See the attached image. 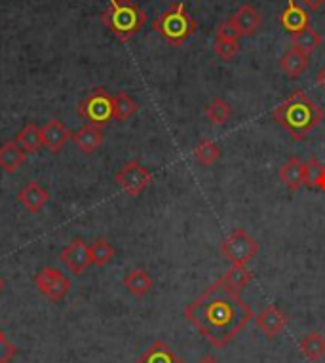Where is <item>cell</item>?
<instances>
[{
	"mask_svg": "<svg viewBox=\"0 0 325 363\" xmlns=\"http://www.w3.org/2000/svg\"><path fill=\"white\" fill-rule=\"evenodd\" d=\"M184 318L215 348H223L248 325L253 312L219 280L184 308Z\"/></svg>",
	"mask_w": 325,
	"mask_h": 363,
	"instance_id": "obj_1",
	"label": "cell"
},
{
	"mask_svg": "<svg viewBox=\"0 0 325 363\" xmlns=\"http://www.w3.org/2000/svg\"><path fill=\"white\" fill-rule=\"evenodd\" d=\"M272 118L284 128L295 141H302L308 133L316 130L321 120H324V111L318 107V103L312 101L310 97L297 89L287 99L280 103L274 108Z\"/></svg>",
	"mask_w": 325,
	"mask_h": 363,
	"instance_id": "obj_2",
	"label": "cell"
},
{
	"mask_svg": "<svg viewBox=\"0 0 325 363\" xmlns=\"http://www.w3.org/2000/svg\"><path fill=\"white\" fill-rule=\"evenodd\" d=\"M101 23L120 42H128L145 27L147 13L133 0H109V8L101 13Z\"/></svg>",
	"mask_w": 325,
	"mask_h": 363,
	"instance_id": "obj_3",
	"label": "cell"
},
{
	"mask_svg": "<svg viewBox=\"0 0 325 363\" xmlns=\"http://www.w3.org/2000/svg\"><path fill=\"white\" fill-rule=\"evenodd\" d=\"M153 29L173 48H179L187 38L194 35L196 21L190 18L183 2H173L154 19Z\"/></svg>",
	"mask_w": 325,
	"mask_h": 363,
	"instance_id": "obj_4",
	"label": "cell"
},
{
	"mask_svg": "<svg viewBox=\"0 0 325 363\" xmlns=\"http://www.w3.org/2000/svg\"><path fill=\"white\" fill-rule=\"evenodd\" d=\"M77 111L88 124L103 128L114 118V97L105 88H95L78 103Z\"/></svg>",
	"mask_w": 325,
	"mask_h": 363,
	"instance_id": "obj_5",
	"label": "cell"
},
{
	"mask_svg": "<svg viewBox=\"0 0 325 363\" xmlns=\"http://www.w3.org/2000/svg\"><path fill=\"white\" fill-rule=\"evenodd\" d=\"M259 251L257 240L243 228H236L231 236L221 244V253L231 264H248Z\"/></svg>",
	"mask_w": 325,
	"mask_h": 363,
	"instance_id": "obj_6",
	"label": "cell"
},
{
	"mask_svg": "<svg viewBox=\"0 0 325 363\" xmlns=\"http://www.w3.org/2000/svg\"><path fill=\"white\" fill-rule=\"evenodd\" d=\"M35 286L52 303H60L71 291V280L53 267H44L36 272Z\"/></svg>",
	"mask_w": 325,
	"mask_h": 363,
	"instance_id": "obj_7",
	"label": "cell"
},
{
	"mask_svg": "<svg viewBox=\"0 0 325 363\" xmlns=\"http://www.w3.org/2000/svg\"><path fill=\"white\" fill-rule=\"evenodd\" d=\"M114 181L126 194L139 196L153 183V175L139 160H130L120 167V172L114 175Z\"/></svg>",
	"mask_w": 325,
	"mask_h": 363,
	"instance_id": "obj_8",
	"label": "cell"
},
{
	"mask_svg": "<svg viewBox=\"0 0 325 363\" xmlns=\"http://www.w3.org/2000/svg\"><path fill=\"white\" fill-rule=\"evenodd\" d=\"M61 262L71 270L75 276H80L89 268L92 259H89V245L84 242L82 238H75L71 244H67L63 250L60 251Z\"/></svg>",
	"mask_w": 325,
	"mask_h": 363,
	"instance_id": "obj_9",
	"label": "cell"
},
{
	"mask_svg": "<svg viewBox=\"0 0 325 363\" xmlns=\"http://www.w3.org/2000/svg\"><path fill=\"white\" fill-rule=\"evenodd\" d=\"M69 141H72V131L60 120H50L42 128V143L53 155L60 152V149H63Z\"/></svg>",
	"mask_w": 325,
	"mask_h": 363,
	"instance_id": "obj_10",
	"label": "cell"
},
{
	"mask_svg": "<svg viewBox=\"0 0 325 363\" xmlns=\"http://www.w3.org/2000/svg\"><path fill=\"white\" fill-rule=\"evenodd\" d=\"M255 322H257V328H259L260 331L268 337V339H274L276 335H280L282 331H284L285 315L278 306L270 304L268 308H265L263 312L257 314Z\"/></svg>",
	"mask_w": 325,
	"mask_h": 363,
	"instance_id": "obj_11",
	"label": "cell"
},
{
	"mask_svg": "<svg viewBox=\"0 0 325 363\" xmlns=\"http://www.w3.org/2000/svg\"><path fill=\"white\" fill-rule=\"evenodd\" d=\"M260 13L249 4H243L234 12L231 18V23L236 27L240 36H253L260 29Z\"/></svg>",
	"mask_w": 325,
	"mask_h": 363,
	"instance_id": "obj_12",
	"label": "cell"
},
{
	"mask_svg": "<svg viewBox=\"0 0 325 363\" xmlns=\"http://www.w3.org/2000/svg\"><path fill=\"white\" fill-rule=\"evenodd\" d=\"M18 200L29 213H40L42 209H44V206L48 203V200H50V194H48V191H44L36 181H29V183L19 191Z\"/></svg>",
	"mask_w": 325,
	"mask_h": 363,
	"instance_id": "obj_13",
	"label": "cell"
},
{
	"mask_svg": "<svg viewBox=\"0 0 325 363\" xmlns=\"http://www.w3.org/2000/svg\"><path fill=\"white\" fill-rule=\"evenodd\" d=\"M280 25L291 35H297L302 29L310 27V21H308V13L297 4L295 0H287V6L280 13Z\"/></svg>",
	"mask_w": 325,
	"mask_h": 363,
	"instance_id": "obj_14",
	"label": "cell"
},
{
	"mask_svg": "<svg viewBox=\"0 0 325 363\" xmlns=\"http://www.w3.org/2000/svg\"><path fill=\"white\" fill-rule=\"evenodd\" d=\"M103 139H105V135H103L101 128L94 124H84L77 133H72V141L84 155H94L103 143Z\"/></svg>",
	"mask_w": 325,
	"mask_h": 363,
	"instance_id": "obj_15",
	"label": "cell"
},
{
	"mask_svg": "<svg viewBox=\"0 0 325 363\" xmlns=\"http://www.w3.org/2000/svg\"><path fill=\"white\" fill-rule=\"evenodd\" d=\"M136 363H184L181 357L175 354L172 346L156 340L153 345L148 346L147 350L143 352L141 357Z\"/></svg>",
	"mask_w": 325,
	"mask_h": 363,
	"instance_id": "obj_16",
	"label": "cell"
},
{
	"mask_svg": "<svg viewBox=\"0 0 325 363\" xmlns=\"http://www.w3.org/2000/svg\"><path fill=\"white\" fill-rule=\"evenodd\" d=\"M280 179L290 191H299L304 185V162L297 156H291L290 160L280 167Z\"/></svg>",
	"mask_w": 325,
	"mask_h": 363,
	"instance_id": "obj_17",
	"label": "cell"
},
{
	"mask_svg": "<svg viewBox=\"0 0 325 363\" xmlns=\"http://www.w3.org/2000/svg\"><path fill=\"white\" fill-rule=\"evenodd\" d=\"M308 57L310 55L304 54L302 50L295 48V46H291L284 55H282V60H280V67H282V71L287 74L290 78H297L301 77L302 72L307 71L308 67Z\"/></svg>",
	"mask_w": 325,
	"mask_h": 363,
	"instance_id": "obj_18",
	"label": "cell"
},
{
	"mask_svg": "<svg viewBox=\"0 0 325 363\" xmlns=\"http://www.w3.org/2000/svg\"><path fill=\"white\" fill-rule=\"evenodd\" d=\"M124 287L133 295V297H145L153 289V278L145 268H133L122 280Z\"/></svg>",
	"mask_w": 325,
	"mask_h": 363,
	"instance_id": "obj_19",
	"label": "cell"
},
{
	"mask_svg": "<svg viewBox=\"0 0 325 363\" xmlns=\"http://www.w3.org/2000/svg\"><path fill=\"white\" fill-rule=\"evenodd\" d=\"M25 164V152L16 141L0 145V167L6 173L18 172Z\"/></svg>",
	"mask_w": 325,
	"mask_h": 363,
	"instance_id": "obj_20",
	"label": "cell"
},
{
	"mask_svg": "<svg viewBox=\"0 0 325 363\" xmlns=\"http://www.w3.org/2000/svg\"><path fill=\"white\" fill-rule=\"evenodd\" d=\"M16 143L21 147L25 155H33L36 150L40 149L42 145V130L35 122H29V124L23 125V130L19 131L16 135Z\"/></svg>",
	"mask_w": 325,
	"mask_h": 363,
	"instance_id": "obj_21",
	"label": "cell"
},
{
	"mask_svg": "<svg viewBox=\"0 0 325 363\" xmlns=\"http://www.w3.org/2000/svg\"><path fill=\"white\" fill-rule=\"evenodd\" d=\"M221 281L225 284L231 291L242 293L248 284L251 281V272L246 264H232L228 270L225 272V276L221 278Z\"/></svg>",
	"mask_w": 325,
	"mask_h": 363,
	"instance_id": "obj_22",
	"label": "cell"
},
{
	"mask_svg": "<svg viewBox=\"0 0 325 363\" xmlns=\"http://www.w3.org/2000/svg\"><path fill=\"white\" fill-rule=\"evenodd\" d=\"M304 185L314 191L325 192V166L318 158L304 162Z\"/></svg>",
	"mask_w": 325,
	"mask_h": 363,
	"instance_id": "obj_23",
	"label": "cell"
},
{
	"mask_svg": "<svg viewBox=\"0 0 325 363\" xmlns=\"http://www.w3.org/2000/svg\"><path fill=\"white\" fill-rule=\"evenodd\" d=\"M301 352L302 356L310 359V362H319L325 356V339L319 333L312 331L301 340Z\"/></svg>",
	"mask_w": 325,
	"mask_h": 363,
	"instance_id": "obj_24",
	"label": "cell"
},
{
	"mask_svg": "<svg viewBox=\"0 0 325 363\" xmlns=\"http://www.w3.org/2000/svg\"><path fill=\"white\" fill-rule=\"evenodd\" d=\"M114 255H116V251L105 238H97L89 244V259L95 267H105L113 261Z\"/></svg>",
	"mask_w": 325,
	"mask_h": 363,
	"instance_id": "obj_25",
	"label": "cell"
},
{
	"mask_svg": "<svg viewBox=\"0 0 325 363\" xmlns=\"http://www.w3.org/2000/svg\"><path fill=\"white\" fill-rule=\"evenodd\" d=\"M291 46H295V48L302 50L304 54L310 55L314 50L321 46V35H319L318 30H314L312 27H307V29H302L301 33L293 35Z\"/></svg>",
	"mask_w": 325,
	"mask_h": 363,
	"instance_id": "obj_26",
	"label": "cell"
},
{
	"mask_svg": "<svg viewBox=\"0 0 325 363\" xmlns=\"http://www.w3.org/2000/svg\"><path fill=\"white\" fill-rule=\"evenodd\" d=\"M221 149L217 147L215 141L211 139H204L198 143V147L194 149V160L200 164V166H213L215 162L219 160Z\"/></svg>",
	"mask_w": 325,
	"mask_h": 363,
	"instance_id": "obj_27",
	"label": "cell"
},
{
	"mask_svg": "<svg viewBox=\"0 0 325 363\" xmlns=\"http://www.w3.org/2000/svg\"><path fill=\"white\" fill-rule=\"evenodd\" d=\"M137 111H139V105L126 91H120L119 96H114V118L116 120L124 122V120L131 118Z\"/></svg>",
	"mask_w": 325,
	"mask_h": 363,
	"instance_id": "obj_28",
	"label": "cell"
},
{
	"mask_svg": "<svg viewBox=\"0 0 325 363\" xmlns=\"http://www.w3.org/2000/svg\"><path fill=\"white\" fill-rule=\"evenodd\" d=\"M206 116L209 118V122L215 125H221L225 124L226 120L231 118V105L225 101V99H221V97H217V99H213L209 105L206 107Z\"/></svg>",
	"mask_w": 325,
	"mask_h": 363,
	"instance_id": "obj_29",
	"label": "cell"
},
{
	"mask_svg": "<svg viewBox=\"0 0 325 363\" xmlns=\"http://www.w3.org/2000/svg\"><path fill=\"white\" fill-rule=\"evenodd\" d=\"M213 52L219 55L223 61L234 60L240 52V44L234 40H215V46H213Z\"/></svg>",
	"mask_w": 325,
	"mask_h": 363,
	"instance_id": "obj_30",
	"label": "cell"
},
{
	"mask_svg": "<svg viewBox=\"0 0 325 363\" xmlns=\"http://www.w3.org/2000/svg\"><path fill=\"white\" fill-rule=\"evenodd\" d=\"M16 356H18V346L0 329V363H10Z\"/></svg>",
	"mask_w": 325,
	"mask_h": 363,
	"instance_id": "obj_31",
	"label": "cell"
},
{
	"mask_svg": "<svg viewBox=\"0 0 325 363\" xmlns=\"http://www.w3.org/2000/svg\"><path fill=\"white\" fill-rule=\"evenodd\" d=\"M240 35H238L236 27L231 23V19L225 21V23H221L217 29H215V40H234L238 42Z\"/></svg>",
	"mask_w": 325,
	"mask_h": 363,
	"instance_id": "obj_32",
	"label": "cell"
},
{
	"mask_svg": "<svg viewBox=\"0 0 325 363\" xmlns=\"http://www.w3.org/2000/svg\"><path fill=\"white\" fill-rule=\"evenodd\" d=\"M301 4L307 10H310V12H316V10H319V8L324 6L325 0H301Z\"/></svg>",
	"mask_w": 325,
	"mask_h": 363,
	"instance_id": "obj_33",
	"label": "cell"
},
{
	"mask_svg": "<svg viewBox=\"0 0 325 363\" xmlns=\"http://www.w3.org/2000/svg\"><path fill=\"white\" fill-rule=\"evenodd\" d=\"M316 82H318L319 88L325 91V67H321L318 74H316Z\"/></svg>",
	"mask_w": 325,
	"mask_h": 363,
	"instance_id": "obj_34",
	"label": "cell"
},
{
	"mask_svg": "<svg viewBox=\"0 0 325 363\" xmlns=\"http://www.w3.org/2000/svg\"><path fill=\"white\" fill-rule=\"evenodd\" d=\"M196 363H219V362H217V359H215L213 356H204V357H200V359H198Z\"/></svg>",
	"mask_w": 325,
	"mask_h": 363,
	"instance_id": "obj_35",
	"label": "cell"
},
{
	"mask_svg": "<svg viewBox=\"0 0 325 363\" xmlns=\"http://www.w3.org/2000/svg\"><path fill=\"white\" fill-rule=\"evenodd\" d=\"M4 289V280H2V276H0V291Z\"/></svg>",
	"mask_w": 325,
	"mask_h": 363,
	"instance_id": "obj_36",
	"label": "cell"
}]
</instances>
